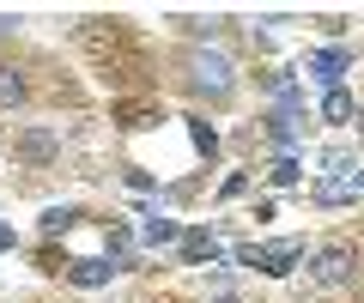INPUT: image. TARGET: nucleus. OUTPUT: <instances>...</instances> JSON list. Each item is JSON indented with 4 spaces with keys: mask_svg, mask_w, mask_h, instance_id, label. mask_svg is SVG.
Returning <instances> with one entry per match:
<instances>
[{
    "mask_svg": "<svg viewBox=\"0 0 364 303\" xmlns=\"http://www.w3.org/2000/svg\"><path fill=\"white\" fill-rule=\"evenodd\" d=\"M304 261V243L298 237H279V243H261V273H273V279H286L291 267Z\"/></svg>",
    "mask_w": 364,
    "mask_h": 303,
    "instance_id": "4",
    "label": "nucleus"
},
{
    "mask_svg": "<svg viewBox=\"0 0 364 303\" xmlns=\"http://www.w3.org/2000/svg\"><path fill=\"white\" fill-rule=\"evenodd\" d=\"M152 121H164L158 104H116V128L122 133H140V128H152Z\"/></svg>",
    "mask_w": 364,
    "mask_h": 303,
    "instance_id": "8",
    "label": "nucleus"
},
{
    "mask_svg": "<svg viewBox=\"0 0 364 303\" xmlns=\"http://www.w3.org/2000/svg\"><path fill=\"white\" fill-rule=\"evenodd\" d=\"M146 249H170V243H182V224L176 219H164V212H146Z\"/></svg>",
    "mask_w": 364,
    "mask_h": 303,
    "instance_id": "10",
    "label": "nucleus"
},
{
    "mask_svg": "<svg viewBox=\"0 0 364 303\" xmlns=\"http://www.w3.org/2000/svg\"><path fill=\"white\" fill-rule=\"evenodd\" d=\"M73 224H79V206H49V212H43V237H67V231H73Z\"/></svg>",
    "mask_w": 364,
    "mask_h": 303,
    "instance_id": "14",
    "label": "nucleus"
},
{
    "mask_svg": "<svg viewBox=\"0 0 364 303\" xmlns=\"http://www.w3.org/2000/svg\"><path fill=\"white\" fill-rule=\"evenodd\" d=\"M298 121H304V116H286V109H273V116H267L273 145H286V152H291V145H298Z\"/></svg>",
    "mask_w": 364,
    "mask_h": 303,
    "instance_id": "13",
    "label": "nucleus"
},
{
    "mask_svg": "<svg viewBox=\"0 0 364 303\" xmlns=\"http://www.w3.org/2000/svg\"><path fill=\"white\" fill-rule=\"evenodd\" d=\"M346 200H352V182H334V176L316 182V206H346Z\"/></svg>",
    "mask_w": 364,
    "mask_h": 303,
    "instance_id": "16",
    "label": "nucleus"
},
{
    "mask_svg": "<svg viewBox=\"0 0 364 303\" xmlns=\"http://www.w3.org/2000/svg\"><path fill=\"white\" fill-rule=\"evenodd\" d=\"M182 79H188V92L207 97V104H231L237 92V67L225 49H188L182 55Z\"/></svg>",
    "mask_w": 364,
    "mask_h": 303,
    "instance_id": "1",
    "label": "nucleus"
},
{
    "mask_svg": "<svg viewBox=\"0 0 364 303\" xmlns=\"http://www.w3.org/2000/svg\"><path fill=\"white\" fill-rule=\"evenodd\" d=\"M109 273H122L109 255H85V261L67 267V279H73V285H109Z\"/></svg>",
    "mask_w": 364,
    "mask_h": 303,
    "instance_id": "7",
    "label": "nucleus"
},
{
    "mask_svg": "<svg viewBox=\"0 0 364 303\" xmlns=\"http://www.w3.org/2000/svg\"><path fill=\"white\" fill-rule=\"evenodd\" d=\"M13 25H18V18H13V13H0V37H13Z\"/></svg>",
    "mask_w": 364,
    "mask_h": 303,
    "instance_id": "21",
    "label": "nucleus"
},
{
    "mask_svg": "<svg viewBox=\"0 0 364 303\" xmlns=\"http://www.w3.org/2000/svg\"><path fill=\"white\" fill-rule=\"evenodd\" d=\"M322 116L334 121V128H346V121H364V116H358V104H352V92H346V85L322 97Z\"/></svg>",
    "mask_w": 364,
    "mask_h": 303,
    "instance_id": "11",
    "label": "nucleus"
},
{
    "mask_svg": "<svg viewBox=\"0 0 364 303\" xmlns=\"http://www.w3.org/2000/svg\"><path fill=\"white\" fill-rule=\"evenodd\" d=\"M237 267H255L261 273V243H237Z\"/></svg>",
    "mask_w": 364,
    "mask_h": 303,
    "instance_id": "18",
    "label": "nucleus"
},
{
    "mask_svg": "<svg viewBox=\"0 0 364 303\" xmlns=\"http://www.w3.org/2000/svg\"><path fill=\"white\" fill-rule=\"evenodd\" d=\"M0 249H13V231H6V224H0Z\"/></svg>",
    "mask_w": 364,
    "mask_h": 303,
    "instance_id": "22",
    "label": "nucleus"
},
{
    "mask_svg": "<svg viewBox=\"0 0 364 303\" xmlns=\"http://www.w3.org/2000/svg\"><path fill=\"white\" fill-rule=\"evenodd\" d=\"M267 176H273V188H298V182H304V164L291 158V152H279V158H273V170H267Z\"/></svg>",
    "mask_w": 364,
    "mask_h": 303,
    "instance_id": "15",
    "label": "nucleus"
},
{
    "mask_svg": "<svg viewBox=\"0 0 364 303\" xmlns=\"http://www.w3.org/2000/svg\"><path fill=\"white\" fill-rule=\"evenodd\" d=\"M352 188H364V170H358V176H352Z\"/></svg>",
    "mask_w": 364,
    "mask_h": 303,
    "instance_id": "23",
    "label": "nucleus"
},
{
    "mask_svg": "<svg viewBox=\"0 0 364 303\" xmlns=\"http://www.w3.org/2000/svg\"><path fill=\"white\" fill-rule=\"evenodd\" d=\"M213 303H243V297H237V291L225 285V291H213Z\"/></svg>",
    "mask_w": 364,
    "mask_h": 303,
    "instance_id": "20",
    "label": "nucleus"
},
{
    "mask_svg": "<svg viewBox=\"0 0 364 303\" xmlns=\"http://www.w3.org/2000/svg\"><path fill=\"white\" fill-rule=\"evenodd\" d=\"M182 128H188V140H195V152L213 164V152H219V133H213V121H200V116H182Z\"/></svg>",
    "mask_w": 364,
    "mask_h": 303,
    "instance_id": "12",
    "label": "nucleus"
},
{
    "mask_svg": "<svg viewBox=\"0 0 364 303\" xmlns=\"http://www.w3.org/2000/svg\"><path fill=\"white\" fill-rule=\"evenodd\" d=\"M346 67H352V49H340V43H334V49H316V55H310V73L328 85V92H340Z\"/></svg>",
    "mask_w": 364,
    "mask_h": 303,
    "instance_id": "5",
    "label": "nucleus"
},
{
    "mask_svg": "<svg viewBox=\"0 0 364 303\" xmlns=\"http://www.w3.org/2000/svg\"><path fill=\"white\" fill-rule=\"evenodd\" d=\"M322 170H328V176L340 182V176H358V164H352V152H340V145H328V152H322Z\"/></svg>",
    "mask_w": 364,
    "mask_h": 303,
    "instance_id": "17",
    "label": "nucleus"
},
{
    "mask_svg": "<svg viewBox=\"0 0 364 303\" xmlns=\"http://www.w3.org/2000/svg\"><path fill=\"white\" fill-rule=\"evenodd\" d=\"M243 188H249V176H243V170H231V176H225V188H219V194H225V200H237Z\"/></svg>",
    "mask_w": 364,
    "mask_h": 303,
    "instance_id": "19",
    "label": "nucleus"
},
{
    "mask_svg": "<svg viewBox=\"0 0 364 303\" xmlns=\"http://www.w3.org/2000/svg\"><path fill=\"white\" fill-rule=\"evenodd\" d=\"M13 152H18L25 164H37V170H43V164L61 158V133L43 128V121H37V128H18V133H13Z\"/></svg>",
    "mask_w": 364,
    "mask_h": 303,
    "instance_id": "3",
    "label": "nucleus"
},
{
    "mask_svg": "<svg viewBox=\"0 0 364 303\" xmlns=\"http://www.w3.org/2000/svg\"><path fill=\"white\" fill-rule=\"evenodd\" d=\"M182 261H195V267L207 261L213 267L219 261V237H213V231H182Z\"/></svg>",
    "mask_w": 364,
    "mask_h": 303,
    "instance_id": "9",
    "label": "nucleus"
},
{
    "mask_svg": "<svg viewBox=\"0 0 364 303\" xmlns=\"http://www.w3.org/2000/svg\"><path fill=\"white\" fill-rule=\"evenodd\" d=\"M310 279L328 291H346L352 279H358V249L352 243H322V249L310 255Z\"/></svg>",
    "mask_w": 364,
    "mask_h": 303,
    "instance_id": "2",
    "label": "nucleus"
},
{
    "mask_svg": "<svg viewBox=\"0 0 364 303\" xmlns=\"http://www.w3.org/2000/svg\"><path fill=\"white\" fill-rule=\"evenodd\" d=\"M31 104V79L18 61H0V109H25Z\"/></svg>",
    "mask_w": 364,
    "mask_h": 303,
    "instance_id": "6",
    "label": "nucleus"
}]
</instances>
